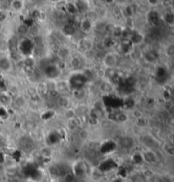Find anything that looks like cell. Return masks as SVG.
I'll return each mask as SVG.
<instances>
[{
    "label": "cell",
    "instance_id": "43",
    "mask_svg": "<svg viewBox=\"0 0 174 182\" xmlns=\"http://www.w3.org/2000/svg\"><path fill=\"white\" fill-rule=\"evenodd\" d=\"M130 182H145V178L141 174H134L131 176Z\"/></svg>",
    "mask_w": 174,
    "mask_h": 182
},
{
    "label": "cell",
    "instance_id": "30",
    "mask_svg": "<svg viewBox=\"0 0 174 182\" xmlns=\"http://www.w3.org/2000/svg\"><path fill=\"white\" fill-rule=\"evenodd\" d=\"M75 5L77 7V10H78V13H82V12H87V2L85 1H78V2H74Z\"/></svg>",
    "mask_w": 174,
    "mask_h": 182
},
{
    "label": "cell",
    "instance_id": "1",
    "mask_svg": "<svg viewBox=\"0 0 174 182\" xmlns=\"http://www.w3.org/2000/svg\"><path fill=\"white\" fill-rule=\"evenodd\" d=\"M88 82L84 71H72L71 76L68 78V83L71 91L79 89H83Z\"/></svg>",
    "mask_w": 174,
    "mask_h": 182
},
{
    "label": "cell",
    "instance_id": "16",
    "mask_svg": "<svg viewBox=\"0 0 174 182\" xmlns=\"http://www.w3.org/2000/svg\"><path fill=\"white\" fill-rule=\"evenodd\" d=\"M130 43L132 44V46H137L142 44L145 40V36L142 33L138 31H132L130 32L128 36V39Z\"/></svg>",
    "mask_w": 174,
    "mask_h": 182
},
{
    "label": "cell",
    "instance_id": "13",
    "mask_svg": "<svg viewBox=\"0 0 174 182\" xmlns=\"http://www.w3.org/2000/svg\"><path fill=\"white\" fill-rule=\"evenodd\" d=\"M61 33L63 34L64 37L65 38H71L77 34L78 32V29L77 26H75V24H71V23H65L61 26Z\"/></svg>",
    "mask_w": 174,
    "mask_h": 182
},
{
    "label": "cell",
    "instance_id": "29",
    "mask_svg": "<svg viewBox=\"0 0 174 182\" xmlns=\"http://www.w3.org/2000/svg\"><path fill=\"white\" fill-rule=\"evenodd\" d=\"M121 145H122V147H123L124 148H132L133 147V145H134V140L132 139V138L129 137V136H127V137H124L122 139V141H121Z\"/></svg>",
    "mask_w": 174,
    "mask_h": 182
},
{
    "label": "cell",
    "instance_id": "33",
    "mask_svg": "<svg viewBox=\"0 0 174 182\" xmlns=\"http://www.w3.org/2000/svg\"><path fill=\"white\" fill-rule=\"evenodd\" d=\"M135 124L139 128H145L149 125V119L144 116H141L139 118H136Z\"/></svg>",
    "mask_w": 174,
    "mask_h": 182
},
{
    "label": "cell",
    "instance_id": "32",
    "mask_svg": "<svg viewBox=\"0 0 174 182\" xmlns=\"http://www.w3.org/2000/svg\"><path fill=\"white\" fill-rule=\"evenodd\" d=\"M77 117V112L74 108H68L65 109L64 112V118H65V120H70V119H72Z\"/></svg>",
    "mask_w": 174,
    "mask_h": 182
},
{
    "label": "cell",
    "instance_id": "20",
    "mask_svg": "<svg viewBox=\"0 0 174 182\" xmlns=\"http://www.w3.org/2000/svg\"><path fill=\"white\" fill-rule=\"evenodd\" d=\"M13 105H15L16 109H19V110L25 109L27 105V99L25 96L19 94L15 96L13 100Z\"/></svg>",
    "mask_w": 174,
    "mask_h": 182
},
{
    "label": "cell",
    "instance_id": "24",
    "mask_svg": "<svg viewBox=\"0 0 174 182\" xmlns=\"http://www.w3.org/2000/svg\"><path fill=\"white\" fill-rule=\"evenodd\" d=\"M71 51L67 47H60L57 51V56L59 60L60 61H65L71 57Z\"/></svg>",
    "mask_w": 174,
    "mask_h": 182
},
{
    "label": "cell",
    "instance_id": "23",
    "mask_svg": "<svg viewBox=\"0 0 174 182\" xmlns=\"http://www.w3.org/2000/svg\"><path fill=\"white\" fill-rule=\"evenodd\" d=\"M71 93H72L71 94V99L78 100V101L83 100L86 98V96H87V90H85V88L72 90Z\"/></svg>",
    "mask_w": 174,
    "mask_h": 182
},
{
    "label": "cell",
    "instance_id": "38",
    "mask_svg": "<svg viewBox=\"0 0 174 182\" xmlns=\"http://www.w3.org/2000/svg\"><path fill=\"white\" fill-rule=\"evenodd\" d=\"M9 50V44L8 41L4 40V39H0V53L2 54H6Z\"/></svg>",
    "mask_w": 174,
    "mask_h": 182
},
{
    "label": "cell",
    "instance_id": "14",
    "mask_svg": "<svg viewBox=\"0 0 174 182\" xmlns=\"http://www.w3.org/2000/svg\"><path fill=\"white\" fill-rule=\"evenodd\" d=\"M72 174L74 175L75 177H83L86 175L87 173V167L85 165L83 162H77L73 164L72 166Z\"/></svg>",
    "mask_w": 174,
    "mask_h": 182
},
{
    "label": "cell",
    "instance_id": "3",
    "mask_svg": "<svg viewBox=\"0 0 174 182\" xmlns=\"http://www.w3.org/2000/svg\"><path fill=\"white\" fill-rule=\"evenodd\" d=\"M76 46H77V49L78 51L80 53H83V54H85L87 52H90L94 49V40L89 37L85 36V37H83L80 39H78Z\"/></svg>",
    "mask_w": 174,
    "mask_h": 182
},
{
    "label": "cell",
    "instance_id": "37",
    "mask_svg": "<svg viewBox=\"0 0 174 182\" xmlns=\"http://www.w3.org/2000/svg\"><path fill=\"white\" fill-rule=\"evenodd\" d=\"M164 20L167 23L169 26H172L174 23V15L172 11H167V13L165 14Z\"/></svg>",
    "mask_w": 174,
    "mask_h": 182
},
{
    "label": "cell",
    "instance_id": "2",
    "mask_svg": "<svg viewBox=\"0 0 174 182\" xmlns=\"http://www.w3.org/2000/svg\"><path fill=\"white\" fill-rule=\"evenodd\" d=\"M35 49V43L33 39H30L29 37L21 38L18 40L17 44V52L22 54L24 57H32V54Z\"/></svg>",
    "mask_w": 174,
    "mask_h": 182
},
{
    "label": "cell",
    "instance_id": "44",
    "mask_svg": "<svg viewBox=\"0 0 174 182\" xmlns=\"http://www.w3.org/2000/svg\"><path fill=\"white\" fill-rule=\"evenodd\" d=\"M164 151L168 156H172L174 155V147L172 146V144H166L164 147Z\"/></svg>",
    "mask_w": 174,
    "mask_h": 182
},
{
    "label": "cell",
    "instance_id": "39",
    "mask_svg": "<svg viewBox=\"0 0 174 182\" xmlns=\"http://www.w3.org/2000/svg\"><path fill=\"white\" fill-rule=\"evenodd\" d=\"M26 93L30 98H34V97L39 96L38 94V91H37V88L34 86L28 87L26 90Z\"/></svg>",
    "mask_w": 174,
    "mask_h": 182
},
{
    "label": "cell",
    "instance_id": "21",
    "mask_svg": "<svg viewBox=\"0 0 174 182\" xmlns=\"http://www.w3.org/2000/svg\"><path fill=\"white\" fill-rule=\"evenodd\" d=\"M10 9L13 12L16 13H19V12H22L25 7H26V2L22 1V0H13L10 2Z\"/></svg>",
    "mask_w": 174,
    "mask_h": 182
},
{
    "label": "cell",
    "instance_id": "8",
    "mask_svg": "<svg viewBox=\"0 0 174 182\" xmlns=\"http://www.w3.org/2000/svg\"><path fill=\"white\" fill-rule=\"evenodd\" d=\"M80 26V30L85 34H89L94 30V22L92 21L87 17H84L80 20V22L78 23Z\"/></svg>",
    "mask_w": 174,
    "mask_h": 182
},
{
    "label": "cell",
    "instance_id": "25",
    "mask_svg": "<svg viewBox=\"0 0 174 182\" xmlns=\"http://www.w3.org/2000/svg\"><path fill=\"white\" fill-rule=\"evenodd\" d=\"M36 88H37V91H38L39 96H45L49 93L48 83H45V82L39 83L38 84V86H36Z\"/></svg>",
    "mask_w": 174,
    "mask_h": 182
},
{
    "label": "cell",
    "instance_id": "48",
    "mask_svg": "<svg viewBox=\"0 0 174 182\" xmlns=\"http://www.w3.org/2000/svg\"><path fill=\"white\" fill-rule=\"evenodd\" d=\"M147 3H148L149 6L155 8V7L160 6L161 3H162V2H161V1H158V0H154V1H153V0H148V1H147Z\"/></svg>",
    "mask_w": 174,
    "mask_h": 182
},
{
    "label": "cell",
    "instance_id": "45",
    "mask_svg": "<svg viewBox=\"0 0 174 182\" xmlns=\"http://www.w3.org/2000/svg\"><path fill=\"white\" fill-rule=\"evenodd\" d=\"M8 116H9V112L7 111L6 107L0 105V119L4 120V119H6Z\"/></svg>",
    "mask_w": 174,
    "mask_h": 182
},
{
    "label": "cell",
    "instance_id": "12",
    "mask_svg": "<svg viewBox=\"0 0 174 182\" xmlns=\"http://www.w3.org/2000/svg\"><path fill=\"white\" fill-rule=\"evenodd\" d=\"M143 160L144 163H148L150 165L155 164L158 162V156L155 153L154 151L152 150H146L144 152H142Z\"/></svg>",
    "mask_w": 174,
    "mask_h": 182
},
{
    "label": "cell",
    "instance_id": "5",
    "mask_svg": "<svg viewBox=\"0 0 174 182\" xmlns=\"http://www.w3.org/2000/svg\"><path fill=\"white\" fill-rule=\"evenodd\" d=\"M44 75L45 77L49 80H58L60 75V69L58 65L56 64H48L46 65L44 69Z\"/></svg>",
    "mask_w": 174,
    "mask_h": 182
},
{
    "label": "cell",
    "instance_id": "4",
    "mask_svg": "<svg viewBox=\"0 0 174 182\" xmlns=\"http://www.w3.org/2000/svg\"><path fill=\"white\" fill-rule=\"evenodd\" d=\"M102 64L105 69L113 70L118 64L117 55L113 52H107L102 58Z\"/></svg>",
    "mask_w": 174,
    "mask_h": 182
},
{
    "label": "cell",
    "instance_id": "17",
    "mask_svg": "<svg viewBox=\"0 0 174 182\" xmlns=\"http://www.w3.org/2000/svg\"><path fill=\"white\" fill-rule=\"evenodd\" d=\"M116 144L115 141H111V140H107V141H104L103 143L100 146V151L101 153L103 154H110L116 150Z\"/></svg>",
    "mask_w": 174,
    "mask_h": 182
},
{
    "label": "cell",
    "instance_id": "11",
    "mask_svg": "<svg viewBox=\"0 0 174 182\" xmlns=\"http://www.w3.org/2000/svg\"><path fill=\"white\" fill-rule=\"evenodd\" d=\"M13 69L12 60L7 55H2L0 57V71L3 72H10Z\"/></svg>",
    "mask_w": 174,
    "mask_h": 182
},
{
    "label": "cell",
    "instance_id": "34",
    "mask_svg": "<svg viewBox=\"0 0 174 182\" xmlns=\"http://www.w3.org/2000/svg\"><path fill=\"white\" fill-rule=\"evenodd\" d=\"M81 124V120L76 117V118H72V119H70L67 121V125L69 126V128L71 129H77L80 127Z\"/></svg>",
    "mask_w": 174,
    "mask_h": 182
},
{
    "label": "cell",
    "instance_id": "22",
    "mask_svg": "<svg viewBox=\"0 0 174 182\" xmlns=\"http://www.w3.org/2000/svg\"><path fill=\"white\" fill-rule=\"evenodd\" d=\"M57 103L60 107L65 110V109L71 107L72 99L67 95H60V96H59L58 99H57Z\"/></svg>",
    "mask_w": 174,
    "mask_h": 182
},
{
    "label": "cell",
    "instance_id": "7",
    "mask_svg": "<svg viewBox=\"0 0 174 182\" xmlns=\"http://www.w3.org/2000/svg\"><path fill=\"white\" fill-rule=\"evenodd\" d=\"M116 168H117V163L111 158H107L100 163L98 169L101 174H103V173L110 172Z\"/></svg>",
    "mask_w": 174,
    "mask_h": 182
},
{
    "label": "cell",
    "instance_id": "47",
    "mask_svg": "<svg viewBox=\"0 0 174 182\" xmlns=\"http://www.w3.org/2000/svg\"><path fill=\"white\" fill-rule=\"evenodd\" d=\"M7 18H8V13H7L6 10H0V24L3 25V23L6 21Z\"/></svg>",
    "mask_w": 174,
    "mask_h": 182
},
{
    "label": "cell",
    "instance_id": "10",
    "mask_svg": "<svg viewBox=\"0 0 174 182\" xmlns=\"http://www.w3.org/2000/svg\"><path fill=\"white\" fill-rule=\"evenodd\" d=\"M54 83H55V90L58 94L65 95V93L71 90L68 80L58 79L54 81Z\"/></svg>",
    "mask_w": 174,
    "mask_h": 182
},
{
    "label": "cell",
    "instance_id": "9",
    "mask_svg": "<svg viewBox=\"0 0 174 182\" xmlns=\"http://www.w3.org/2000/svg\"><path fill=\"white\" fill-rule=\"evenodd\" d=\"M99 90L105 96H110L114 93V85L109 80H101L100 84L99 85Z\"/></svg>",
    "mask_w": 174,
    "mask_h": 182
},
{
    "label": "cell",
    "instance_id": "35",
    "mask_svg": "<svg viewBox=\"0 0 174 182\" xmlns=\"http://www.w3.org/2000/svg\"><path fill=\"white\" fill-rule=\"evenodd\" d=\"M145 58L146 59V61L150 62V63H153L155 62L157 59H158V56L155 51H147L145 54Z\"/></svg>",
    "mask_w": 174,
    "mask_h": 182
},
{
    "label": "cell",
    "instance_id": "6",
    "mask_svg": "<svg viewBox=\"0 0 174 182\" xmlns=\"http://www.w3.org/2000/svg\"><path fill=\"white\" fill-rule=\"evenodd\" d=\"M19 147L22 152L29 153L34 150L35 145L32 138L28 137V136H23V137L20 138Z\"/></svg>",
    "mask_w": 174,
    "mask_h": 182
},
{
    "label": "cell",
    "instance_id": "41",
    "mask_svg": "<svg viewBox=\"0 0 174 182\" xmlns=\"http://www.w3.org/2000/svg\"><path fill=\"white\" fill-rule=\"evenodd\" d=\"M165 54L167 56L168 58H172L174 56V45L173 44H168L166 49H165Z\"/></svg>",
    "mask_w": 174,
    "mask_h": 182
},
{
    "label": "cell",
    "instance_id": "31",
    "mask_svg": "<svg viewBox=\"0 0 174 182\" xmlns=\"http://www.w3.org/2000/svg\"><path fill=\"white\" fill-rule=\"evenodd\" d=\"M60 134L59 131H53L51 134L48 135V140L50 141L52 145H55V144L58 143L60 140Z\"/></svg>",
    "mask_w": 174,
    "mask_h": 182
},
{
    "label": "cell",
    "instance_id": "50",
    "mask_svg": "<svg viewBox=\"0 0 174 182\" xmlns=\"http://www.w3.org/2000/svg\"><path fill=\"white\" fill-rule=\"evenodd\" d=\"M157 182H167V180H158Z\"/></svg>",
    "mask_w": 174,
    "mask_h": 182
},
{
    "label": "cell",
    "instance_id": "15",
    "mask_svg": "<svg viewBox=\"0 0 174 182\" xmlns=\"http://www.w3.org/2000/svg\"><path fill=\"white\" fill-rule=\"evenodd\" d=\"M146 17L148 19L149 22L151 24V26H157L161 23V17L157 10H152L148 11V13L146 14Z\"/></svg>",
    "mask_w": 174,
    "mask_h": 182
},
{
    "label": "cell",
    "instance_id": "42",
    "mask_svg": "<svg viewBox=\"0 0 174 182\" xmlns=\"http://www.w3.org/2000/svg\"><path fill=\"white\" fill-rule=\"evenodd\" d=\"M78 136L82 141H86L88 136H89V131L87 128H82L78 133Z\"/></svg>",
    "mask_w": 174,
    "mask_h": 182
},
{
    "label": "cell",
    "instance_id": "18",
    "mask_svg": "<svg viewBox=\"0 0 174 182\" xmlns=\"http://www.w3.org/2000/svg\"><path fill=\"white\" fill-rule=\"evenodd\" d=\"M30 27H31V26L25 21L20 23L16 27V33L17 34V36H19L20 39L21 38H26L29 35Z\"/></svg>",
    "mask_w": 174,
    "mask_h": 182
},
{
    "label": "cell",
    "instance_id": "40",
    "mask_svg": "<svg viewBox=\"0 0 174 182\" xmlns=\"http://www.w3.org/2000/svg\"><path fill=\"white\" fill-rule=\"evenodd\" d=\"M95 75L98 78H100V80H105L107 76V70L105 68H99L98 70L95 72Z\"/></svg>",
    "mask_w": 174,
    "mask_h": 182
},
{
    "label": "cell",
    "instance_id": "46",
    "mask_svg": "<svg viewBox=\"0 0 174 182\" xmlns=\"http://www.w3.org/2000/svg\"><path fill=\"white\" fill-rule=\"evenodd\" d=\"M75 175L72 174V173H69L65 174L64 176H63V180H64V182H74L75 181Z\"/></svg>",
    "mask_w": 174,
    "mask_h": 182
},
{
    "label": "cell",
    "instance_id": "27",
    "mask_svg": "<svg viewBox=\"0 0 174 182\" xmlns=\"http://www.w3.org/2000/svg\"><path fill=\"white\" fill-rule=\"evenodd\" d=\"M64 9L66 11V13L71 16H76L77 14H78L74 2H65L64 4Z\"/></svg>",
    "mask_w": 174,
    "mask_h": 182
},
{
    "label": "cell",
    "instance_id": "36",
    "mask_svg": "<svg viewBox=\"0 0 174 182\" xmlns=\"http://www.w3.org/2000/svg\"><path fill=\"white\" fill-rule=\"evenodd\" d=\"M132 163H135L137 165L142 164V163H144L142 153H140V152H134L132 156Z\"/></svg>",
    "mask_w": 174,
    "mask_h": 182
},
{
    "label": "cell",
    "instance_id": "19",
    "mask_svg": "<svg viewBox=\"0 0 174 182\" xmlns=\"http://www.w3.org/2000/svg\"><path fill=\"white\" fill-rule=\"evenodd\" d=\"M70 67L73 71H79L83 67V60L79 55H71L68 59Z\"/></svg>",
    "mask_w": 174,
    "mask_h": 182
},
{
    "label": "cell",
    "instance_id": "28",
    "mask_svg": "<svg viewBox=\"0 0 174 182\" xmlns=\"http://www.w3.org/2000/svg\"><path fill=\"white\" fill-rule=\"evenodd\" d=\"M12 101V100L10 98L9 95H7L6 93L2 92L0 93V104L2 106H8Z\"/></svg>",
    "mask_w": 174,
    "mask_h": 182
},
{
    "label": "cell",
    "instance_id": "49",
    "mask_svg": "<svg viewBox=\"0 0 174 182\" xmlns=\"http://www.w3.org/2000/svg\"><path fill=\"white\" fill-rule=\"evenodd\" d=\"M112 182H123V179H121V178L118 177V178H116L115 180H113Z\"/></svg>",
    "mask_w": 174,
    "mask_h": 182
},
{
    "label": "cell",
    "instance_id": "26",
    "mask_svg": "<svg viewBox=\"0 0 174 182\" xmlns=\"http://www.w3.org/2000/svg\"><path fill=\"white\" fill-rule=\"evenodd\" d=\"M102 45L105 49L113 48L116 45V39H114L112 36H107L102 40Z\"/></svg>",
    "mask_w": 174,
    "mask_h": 182
},
{
    "label": "cell",
    "instance_id": "51",
    "mask_svg": "<svg viewBox=\"0 0 174 182\" xmlns=\"http://www.w3.org/2000/svg\"><path fill=\"white\" fill-rule=\"evenodd\" d=\"M2 28H3V25H2V24H0V32L2 31Z\"/></svg>",
    "mask_w": 174,
    "mask_h": 182
}]
</instances>
